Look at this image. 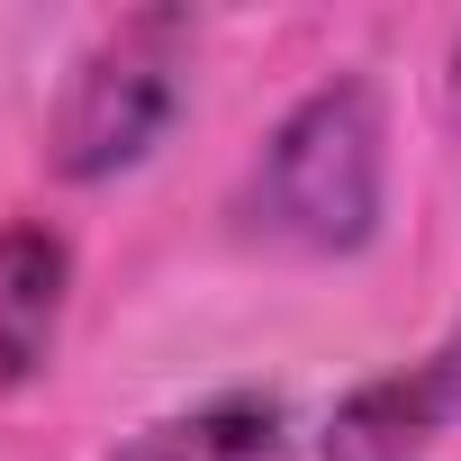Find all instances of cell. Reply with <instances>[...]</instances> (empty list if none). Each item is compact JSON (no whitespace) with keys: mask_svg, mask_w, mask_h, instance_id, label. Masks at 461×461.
<instances>
[{"mask_svg":"<svg viewBox=\"0 0 461 461\" xmlns=\"http://www.w3.org/2000/svg\"><path fill=\"white\" fill-rule=\"evenodd\" d=\"M380 172H389L380 91L362 73L317 82L263 136L245 172V226L290 254H362L380 236Z\"/></svg>","mask_w":461,"mask_h":461,"instance_id":"6da1fadb","label":"cell"},{"mask_svg":"<svg viewBox=\"0 0 461 461\" xmlns=\"http://www.w3.org/2000/svg\"><path fill=\"white\" fill-rule=\"evenodd\" d=\"M181 100H190V19L136 10L73 64L55 127H46V163L64 181H118L172 136Z\"/></svg>","mask_w":461,"mask_h":461,"instance_id":"7a4b0ae2","label":"cell"},{"mask_svg":"<svg viewBox=\"0 0 461 461\" xmlns=\"http://www.w3.org/2000/svg\"><path fill=\"white\" fill-rule=\"evenodd\" d=\"M452 407H461V335L443 353H425V362L353 389L335 407V425H326V461H416L452 425Z\"/></svg>","mask_w":461,"mask_h":461,"instance_id":"3957f363","label":"cell"},{"mask_svg":"<svg viewBox=\"0 0 461 461\" xmlns=\"http://www.w3.org/2000/svg\"><path fill=\"white\" fill-rule=\"evenodd\" d=\"M64 299H73V245L46 217H10L0 226V389H28L46 371Z\"/></svg>","mask_w":461,"mask_h":461,"instance_id":"277c9868","label":"cell"},{"mask_svg":"<svg viewBox=\"0 0 461 461\" xmlns=\"http://www.w3.org/2000/svg\"><path fill=\"white\" fill-rule=\"evenodd\" d=\"M109 461H290V416L272 398H208V407L154 416Z\"/></svg>","mask_w":461,"mask_h":461,"instance_id":"5b68a950","label":"cell"},{"mask_svg":"<svg viewBox=\"0 0 461 461\" xmlns=\"http://www.w3.org/2000/svg\"><path fill=\"white\" fill-rule=\"evenodd\" d=\"M443 91H452V109H461V28H452V55H443Z\"/></svg>","mask_w":461,"mask_h":461,"instance_id":"8992f818","label":"cell"}]
</instances>
